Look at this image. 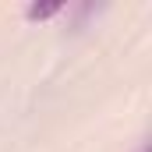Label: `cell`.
Returning <instances> with one entry per match:
<instances>
[{"label": "cell", "mask_w": 152, "mask_h": 152, "mask_svg": "<svg viewBox=\"0 0 152 152\" xmlns=\"http://www.w3.org/2000/svg\"><path fill=\"white\" fill-rule=\"evenodd\" d=\"M64 11V4H32L28 11H25V18L28 21H46V18H53V14H60Z\"/></svg>", "instance_id": "1"}, {"label": "cell", "mask_w": 152, "mask_h": 152, "mask_svg": "<svg viewBox=\"0 0 152 152\" xmlns=\"http://www.w3.org/2000/svg\"><path fill=\"white\" fill-rule=\"evenodd\" d=\"M138 152H149V142H142V145H138Z\"/></svg>", "instance_id": "2"}]
</instances>
